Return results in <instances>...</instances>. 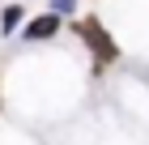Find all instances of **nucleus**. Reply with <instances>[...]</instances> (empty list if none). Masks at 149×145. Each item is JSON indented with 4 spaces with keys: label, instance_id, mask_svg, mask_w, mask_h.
Here are the masks:
<instances>
[{
    "label": "nucleus",
    "instance_id": "obj_3",
    "mask_svg": "<svg viewBox=\"0 0 149 145\" xmlns=\"http://www.w3.org/2000/svg\"><path fill=\"white\" fill-rule=\"evenodd\" d=\"M17 22H22V9H17V4H9V9H4V30H13Z\"/></svg>",
    "mask_w": 149,
    "mask_h": 145
},
{
    "label": "nucleus",
    "instance_id": "obj_2",
    "mask_svg": "<svg viewBox=\"0 0 149 145\" xmlns=\"http://www.w3.org/2000/svg\"><path fill=\"white\" fill-rule=\"evenodd\" d=\"M56 30H60V17L56 13H43V17H34V22L26 26V39H51Z\"/></svg>",
    "mask_w": 149,
    "mask_h": 145
},
{
    "label": "nucleus",
    "instance_id": "obj_1",
    "mask_svg": "<svg viewBox=\"0 0 149 145\" xmlns=\"http://www.w3.org/2000/svg\"><path fill=\"white\" fill-rule=\"evenodd\" d=\"M72 30L90 43V51H94V60H98V68H107V64H115V60H119V47H115V39L107 34V26L98 22V17H81Z\"/></svg>",
    "mask_w": 149,
    "mask_h": 145
},
{
    "label": "nucleus",
    "instance_id": "obj_4",
    "mask_svg": "<svg viewBox=\"0 0 149 145\" xmlns=\"http://www.w3.org/2000/svg\"><path fill=\"white\" fill-rule=\"evenodd\" d=\"M56 13H72V0H56Z\"/></svg>",
    "mask_w": 149,
    "mask_h": 145
}]
</instances>
